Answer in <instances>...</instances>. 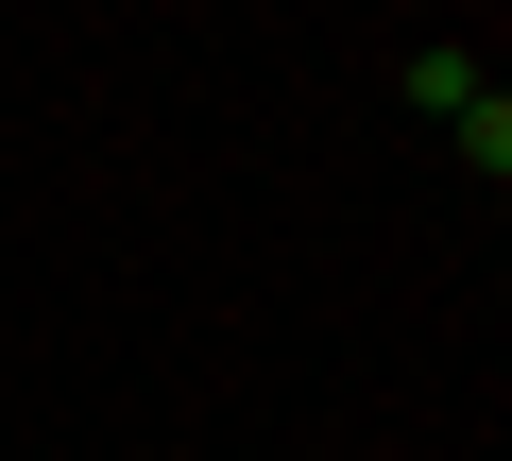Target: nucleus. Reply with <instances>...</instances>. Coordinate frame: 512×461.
Here are the masks:
<instances>
[]
</instances>
